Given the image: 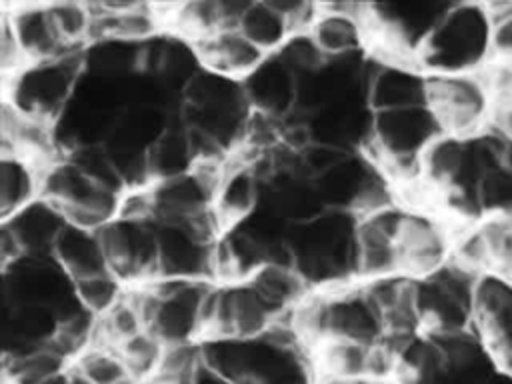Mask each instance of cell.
Wrapping results in <instances>:
<instances>
[{
    "label": "cell",
    "mask_w": 512,
    "mask_h": 384,
    "mask_svg": "<svg viewBox=\"0 0 512 384\" xmlns=\"http://www.w3.org/2000/svg\"><path fill=\"white\" fill-rule=\"evenodd\" d=\"M4 306L40 304L50 306L60 318L80 308L74 280L56 264L52 256H24L16 264L4 268Z\"/></svg>",
    "instance_id": "obj_10"
},
{
    "label": "cell",
    "mask_w": 512,
    "mask_h": 384,
    "mask_svg": "<svg viewBox=\"0 0 512 384\" xmlns=\"http://www.w3.org/2000/svg\"><path fill=\"white\" fill-rule=\"evenodd\" d=\"M42 198L60 208L68 224L102 230L118 216L122 194L106 190L62 154L44 164Z\"/></svg>",
    "instance_id": "obj_6"
},
{
    "label": "cell",
    "mask_w": 512,
    "mask_h": 384,
    "mask_svg": "<svg viewBox=\"0 0 512 384\" xmlns=\"http://www.w3.org/2000/svg\"><path fill=\"white\" fill-rule=\"evenodd\" d=\"M84 74V50H72L52 60L30 62L18 74L2 80L4 98L26 114L58 122L74 100Z\"/></svg>",
    "instance_id": "obj_5"
},
{
    "label": "cell",
    "mask_w": 512,
    "mask_h": 384,
    "mask_svg": "<svg viewBox=\"0 0 512 384\" xmlns=\"http://www.w3.org/2000/svg\"><path fill=\"white\" fill-rule=\"evenodd\" d=\"M492 60V16L478 2H452L418 56L430 76L484 72Z\"/></svg>",
    "instance_id": "obj_2"
},
{
    "label": "cell",
    "mask_w": 512,
    "mask_h": 384,
    "mask_svg": "<svg viewBox=\"0 0 512 384\" xmlns=\"http://www.w3.org/2000/svg\"><path fill=\"white\" fill-rule=\"evenodd\" d=\"M32 384H76L74 376H72V370H64V372H58V374H52V376H46L42 380H36Z\"/></svg>",
    "instance_id": "obj_45"
},
{
    "label": "cell",
    "mask_w": 512,
    "mask_h": 384,
    "mask_svg": "<svg viewBox=\"0 0 512 384\" xmlns=\"http://www.w3.org/2000/svg\"><path fill=\"white\" fill-rule=\"evenodd\" d=\"M0 134L2 154H24L40 162L56 158V124L26 114L8 100H2Z\"/></svg>",
    "instance_id": "obj_23"
},
{
    "label": "cell",
    "mask_w": 512,
    "mask_h": 384,
    "mask_svg": "<svg viewBox=\"0 0 512 384\" xmlns=\"http://www.w3.org/2000/svg\"><path fill=\"white\" fill-rule=\"evenodd\" d=\"M52 258L74 282L110 270L100 230H88L74 224H66L56 238Z\"/></svg>",
    "instance_id": "obj_25"
},
{
    "label": "cell",
    "mask_w": 512,
    "mask_h": 384,
    "mask_svg": "<svg viewBox=\"0 0 512 384\" xmlns=\"http://www.w3.org/2000/svg\"><path fill=\"white\" fill-rule=\"evenodd\" d=\"M446 134L430 104L374 112L368 138L370 154L382 170L404 184L420 180V160Z\"/></svg>",
    "instance_id": "obj_3"
},
{
    "label": "cell",
    "mask_w": 512,
    "mask_h": 384,
    "mask_svg": "<svg viewBox=\"0 0 512 384\" xmlns=\"http://www.w3.org/2000/svg\"><path fill=\"white\" fill-rule=\"evenodd\" d=\"M492 16V62L512 64V2L488 4Z\"/></svg>",
    "instance_id": "obj_43"
},
{
    "label": "cell",
    "mask_w": 512,
    "mask_h": 384,
    "mask_svg": "<svg viewBox=\"0 0 512 384\" xmlns=\"http://www.w3.org/2000/svg\"><path fill=\"white\" fill-rule=\"evenodd\" d=\"M376 350L378 344H364L356 340H324L314 346L310 352L314 354L316 368L320 376L332 378H372L376 366Z\"/></svg>",
    "instance_id": "obj_28"
},
{
    "label": "cell",
    "mask_w": 512,
    "mask_h": 384,
    "mask_svg": "<svg viewBox=\"0 0 512 384\" xmlns=\"http://www.w3.org/2000/svg\"><path fill=\"white\" fill-rule=\"evenodd\" d=\"M374 176L376 172L366 158L350 154L332 170L318 176L314 184L326 210L354 212Z\"/></svg>",
    "instance_id": "obj_27"
},
{
    "label": "cell",
    "mask_w": 512,
    "mask_h": 384,
    "mask_svg": "<svg viewBox=\"0 0 512 384\" xmlns=\"http://www.w3.org/2000/svg\"><path fill=\"white\" fill-rule=\"evenodd\" d=\"M2 224L16 236L24 256L46 258L52 256L54 242L68 222L60 208L46 198H38L12 218L2 220Z\"/></svg>",
    "instance_id": "obj_24"
},
{
    "label": "cell",
    "mask_w": 512,
    "mask_h": 384,
    "mask_svg": "<svg viewBox=\"0 0 512 384\" xmlns=\"http://www.w3.org/2000/svg\"><path fill=\"white\" fill-rule=\"evenodd\" d=\"M92 180L116 194L126 192L124 178L106 146H84L68 154Z\"/></svg>",
    "instance_id": "obj_40"
},
{
    "label": "cell",
    "mask_w": 512,
    "mask_h": 384,
    "mask_svg": "<svg viewBox=\"0 0 512 384\" xmlns=\"http://www.w3.org/2000/svg\"><path fill=\"white\" fill-rule=\"evenodd\" d=\"M2 10L8 14L12 30L28 58V62L52 60L66 52L68 48L52 20L48 2H18L2 4Z\"/></svg>",
    "instance_id": "obj_22"
},
{
    "label": "cell",
    "mask_w": 512,
    "mask_h": 384,
    "mask_svg": "<svg viewBox=\"0 0 512 384\" xmlns=\"http://www.w3.org/2000/svg\"><path fill=\"white\" fill-rule=\"evenodd\" d=\"M242 86L254 112L280 120L296 112L298 76L278 54L266 56V60L242 80Z\"/></svg>",
    "instance_id": "obj_19"
},
{
    "label": "cell",
    "mask_w": 512,
    "mask_h": 384,
    "mask_svg": "<svg viewBox=\"0 0 512 384\" xmlns=\"http://www.w3.org/2000/svg\"><path fill=\"white\" fill-rule=\"evenodd\" d=\"M250 282L282 314H290L310 294L308 282L290 262H270L262 266Z\"/></svg>",
    "instance_id": "obj_29"
},
{
    "label": "cell",
    "mask_w": 512,
    "mask_h": 384,
    "mask_svg": "<svg viewBox=\"0 0 512 384\" xmlns=\"http://www.w3.org/2000/svg\"><path fill=\"white\" fill-rule=\"evenodd\" d=\"M454 240L450 226L430 212L408 210L400 232L402 270L408 278H426L452 260Z\"/></svg>",
    "instance_id": "obj_16"
},
{
    "label": "cell",
    "mask_w": 512,
    "mask_h": 384,
    "mask_svg": "<svg viewBox=\"0 0 512 384\" xmlns=\"http://www.w3.org/2000/svg\"><path fill=\"white\" fill-rule=\"evenodd\" d=\"M164 348L166 344L160 338H156L150 330H144L118 346V350L122 352L134 376V382H144V384L156 376L162 362Z\"/></svg>",
    "instance_id": "obj_39"
},
{
    "label": "cell",
    "mask_w": 512,
    "mask_h": 384,
    "mask_svg": "<svg viewBox=\"0 0 512 384\" xmlns=\"http://www.w3.org/2000/svg\"><path fill=\"white\" fill-rule=\"evenodd\" d=\"M284 318L250 282L212 284L206 302L204 338H256L268 334Z\"/></svg>",
    "instance_id": "obj_9"
},
{
    "label": "cell",
    "mask_w": 512,
    "mask_h": 384,
    "mask_svg": "<svg viewBox=\"0 0 512 384\" xmlns=\"http://www.w3.org/2000/svg\"><path fill=\"white\" fill-rule=\"evenodd\" d=\"M124 286L126 284L112 270H104L74 282L76 298L88 312L98 318L118 304V300L126 294Z\"/></svg>",
    "instance_id": "obj_37"
},
{
    "label": "cell",
    "mask_w": 512,
    "mask_h": 384,
    "mask_svg": "<svg viewBox=\"0 0 512 384\" xmlns=\"http://www.w3.org/2000/svg\"><path fill=\"white\" fill-rule=\"evenodd\" d=\"M474 328L498 370L512 376V280L480 274L474 290Z\"/></svg>",
    "instance_id": "obj_15"
},
{
    "label": "cell",
    "mask_w": 512,
    "mask_h": 384,
    "mask_svg": "<svg viewBox=\"0 0 512 384\" xmlns=\"http://www.w3.org/2000/svg\"><path fill=\"white\" fill-rule=\"evenodd\" d=\"M196 164H198V156L182 120L176 126L170 122L166 132L158 138V142L148 152L152 182L190 172Z\"/></svg>",
    "instance_id": "obj_31"
},
{
    "label": "cell",
    "mask_w": 512,
    "mask_h": 384,
    "mask_svg": "<svg viewBox=\"0 0 512 384\" xmlns=\"http://www.w3.org/2000/svg\"><path fill=\"white\" fill-rule=\"evenodd\" d=\"M430 80L416 62L378 58L364 80L368 106L372 112H382L430 104Z\"/></svg>",
    "instance_id": "obj_17"
},
{
    "label": "cell",
    "mask_w": 512,
    "mask_h": 384,
    "mask_svg": "<svg viewBox=\"0 0 512 384\" xmlns=\"http://www.w3.org/2000/svg\"><path fill=\"white\" fill-rule=\"evenodd\" d=\"M52 20L72 50H82L88 40H94V10L84 2H48Z\"/></svg>",
    "instance_id": "obj_35"
},
{
    "label": "cell",
    "mask_w": 512,
    "mask_h": 384,
    "mask_svg": "<svg viewBox=\"0 0 512 384\" xmlns=\"http://www.w3.org/2000/svg\"><path fill=\"white\" fill-rule=\"evenodd\" d=\"M478 276L466 268L446 264L432 276L414 278L416 304L426 334L446 336L472 332L474 328V290Z\"/></svg>",
    "instance_id": "obj_7"
},
{
    "label": "cell",
    "mask_w": 512,
    "mask_h": 384,
    "mask_svg": "<svg viewBox=\"0 0 512 384\" xmlns=\"http://www.w3.org/2000/svg\"><path fill=\"white\" fill-rule=\"evenodd\" d=\"M486 272L512 280V218H484L478 226Z\"/></svg>",
    "instance_id": "obj_34"
},
{
    "label": "cell",
    "mask_w": 512,
    "mask_h": 384,
    "mask_svg": "<svg viewBox=\"0 0 512 384\" xmlns=\"http://www.w3.org/2000/svg\"><path fill=\"white\" fill-rule=\"evenodd\" d=\"M264 176L252 160L238 154L234 160H226L222 176L216 186L214 210L232 228L248 218L262 202Z\"/></svg>",
    "instance_id": "obj_20"
},
{
    "label": "cell",
    "mask_w": 512,
    "mask_h": 384,
    "mask_svg": "<svg viewBox=\"0 0 512 384\" xmlns=\"http://www.w3.org/2000/svg\"><path fill=\"white\" fill-rule=\"evenodd\" d=\"M502 166L512 172V138H504L502 142Z\"/></svg>",
    "instance_id": "obj_46"
},
{
    "label": "cell",
    "mask_w": 512,
    "mask_h": 384,
    "mask_svg": "<svg viewBox=\"0 0 512 384\" xmlns=\"http://www.w3.org/2000/svg\"><path fill=\"white\" fill-rule=\"evenodd\" d=\"M110 270L132 286L160 278L158 238L154 220L116 216L100 230Z\"/></svg>",
    "instance_id": "obj_12"
},
{
    "label": "cell",
    "mask_w": 512,
    "mask_h": 384,
    "mask_svg": "<svg viewBox=\"0 0 512 384\" xmlns=\"http://www.w3.org/2000/svg\"><path fill=\"white\" fill-rule=\"evenodd\" d=\"M404 208L392 204L358 216L356 222V278L374 282L404 276L400 254V232L406 218Z\"/></svg>",
    "instance_id": "obj_11"
},
{
    "label": "cell",
    "mask_w": 512,
    "mask_h": 384,
    "mask_svg": "<svg viewBox=\"0 0 512 384\" xmlns=\"http://www.w3.org/2000/svg\"><path fill=\"white\" fill-rule=\"evenodd\" d=\"M84 70L104 78H126L142 72V44L98 38L84 50Z\"/></svg>",
    "instance_id": "obj_32"
},
{
    "label": "cell",
    "mask_w": 512,
    "mask_h": 384,
    "mask_svg": "<svg viewBox=\"0 0 512 384\" xmlns=\"http://www.w3.org/2000/svg\"><path fill=\"white\" fill-rule=\"evenodd\" d=\"M226 166V158L198 162L190 172L154 180L150 184V198L154 220L158 222H186L214 206L216 186Z\"/></svg>",
    "instance_id": "obj_13"
},
{
    "label": "cell",
    "mask_w": 512,
    "mask_h": 384,
    "mask_svg": "<svg viewBox=\"0 0 512 384\" xmlns=\"http://www.w3.org/2000/svg\"><path fill=\"white\" fill-rule=\"evenodd\" d=\"M194 48L206 70L240 82L248 78L268 56L238 26L216 30L214 34L194 42Z\"/></svg>",
    "instance_id": "obj_21"
},
{
    "label": "cell",
    "mask_w": 512,
    "mask_h": 384,
    "mask_svg": "<svg viewBox=\"0 0 512 384\" xmlns=\"http://www.w3.org/2000/svg\"><path fill=\"white\" fill-rule=\"evenodd\" d=\"M430 78V106L446 134L470 138L490 130L494 98L484 72Z\"/></svg>",
    "instance_id": "obj_8"
},
{
    "label": "cell",
    "mask_w": 512,
    "mask_h": 384,
    "mask_svg": "<svg viewBox=\"0 0 512 384\" xmlns=\"http://www.w3.org/2000/svg\"><path fill=\"white\" fill-rule=\"evenodd\" d=\"M202 366L204 356L200 342L168 344L164 348L160 368L152 380L164 384H192Z\"/></svg>",
    "instance_id": "obj_38"
},
{
    "label": "cell",
    "mask_w": 512,
    "mask_h": 384,
    "mask_svg": "<svg viewBox=\"0 0 512 384\" xmlns=\"http://www.w3.org/2000/svg\"><path fill=\"white\" fill-rule=\"evenodd\" d=\"M214 282L156 278L134 286L140 292L148 330L168 344L202 342L206 328V302Z\"/></svg>",
    "instance_id": "obj_4"
},
{
    "label": "cell",
    "mask_w": 512,
    "mask_h": 384,
    "mask_svg": "<svg viewBox=\"0 0 512 384\" xmlns=\"http://www.w3.org/2000/svg\"><path fill=\"white\" fill-rule=\"evenodd\" d=\"M356 222L346 210H326L302 224H292L288 244L292 262L308 286L322 290L356 278Z\"/></svg>",
    "instance_id": "obj_1"
},
{
    "label": "cell",
    "mask_w": 512,
    "mask_h": 384,
    "mask_svg": "<svg viewBox=\"0 0 512 384\" xmlns=\"http://www.w3.org/2000/svg\"><path fill=\"white\" fill-rule=\"evenodd\" d=\"M28 64L30 62L12 30L8 14L4 10H0V70H2V78H10V76L18 74Z\"/></svg>",
    "instance_id": "obj_44"
},
{
    "label": "cell",
    "mask_w": 512,
    "mask_h": 384,
    "mask_svg": "<svg viewBox=\"0 0 512 384\" xmlns=\"http://www.w3.org/2000/svg\"><path fill=\"white\" fill-rule=\"evenodd\" d=\"M156 222L160 278L214 282V248L192 222Z\"/></svg>",
    "instance_id": "obj_14"
},
{
    "label": "cell",
    "mask_w": 512,
    "mask_h": 384,
    "mask_svg": "<svg viewBox=\"0 0 512 384\" xmlns=\"http://www.w3.org/2000/svg\"><path fill=\"white\" fill-rule=\"evenodd\" d=\"M72 376L78 384H134V376L122 352L104 342H94L72 360Z\"/></svg>",
    "instance_id": "obj_30"
},
{
    "label": "cell",
    "mask_w": 512,
    "mask_h": 384,
    "mask_svg": "<svg viewBox=\"0 0 512 384\" xmlns=\"http://www.w3.org/2000/svg\"><path fill=\"white\" fill-rule=\"evenodd\" d=\"M46 162L24 154L0 158V216L12 218L28 204L42 198V170Z\"/></svg>",
    "instance_id": "obj_26"
},
{
    "label": "cell",
    "mask_w": 512,
    "mask_h": 384,
    "mask_svg": "<svg viewBox=\"0 0 512 384\" xmlns=\"http://www.w3.org/2000/svg\"><path fill=\"white\" fill-rule=\"evenodd\" d=\"M352 152L328 144L308 142L302 150H298V168L312 180L322 176L324 172L332 170L336 164H340L344 158H348Z\"/></svg>",
    "instance_id": "obj_42"
},
{
    "label": "cell",
    "mask_w": 512,
    "mask_h": 384,
    "mask_svg": "<svg viewBox=\"0 0 512 384\" xmlns=\"http://www.w3.org/2000/svg\"><path fill=\"white\" fill-rule=\"evenodd\" d=\"M368 12L370 4H320V14L308 34L328 60L356 56L366 44H370Z\"/></svg>",
    "instance_id": "obj_18"
},
{
    "label": "cell",
    "mask_w": 512,
    "mask_h": 384,
    "mask_svg": "<svg viewBox=\"0 0 512 384\" xmlns=\"http://www.w3.org/2000/svg\"><path fill=\"white\" fill-rule=\"evenodd\" d=\"M278 56L290 66V70L298 78L308 72L318 70L328 60L308 32H294L288 38V42L282 46Z\"/></svg>",
    "instance_id": "obj_41"
},
{
    "label": "cell",
    "mask_w": 512,
    "mask_h": 384,
    "mask_svg": "<svg viewBox=\"0 0 512 384\" xmlns=\"http://www.w3.org/2000/svg\"><path fill=\"white\" fill-rule=\"evenodd\" d=\"M238 28L268 56L278 54L294 34L282 12L270 2H248Z\"/></svg>",
    "instance_id": "obj_33"
},
{
    "label": "cell",
    "mask_w": 512,
    "mask_h": 384,
    "mask_svg": "<svg viewBox=\"0 0 512 384\" xmlns=\"http://www.w3.org/2000/svg\"><path fill=\"white\" fill-rule=\"evenodd\" d=\"M476 208L484 218H512V172L492 166L476 188Z\"/></svg>",
    "instance_id": "obj_36"
}]
</instances>
